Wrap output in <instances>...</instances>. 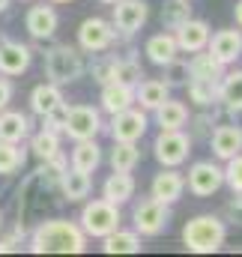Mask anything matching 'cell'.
<instances>
[{
  "label": "cell",
  "mask_w": 242,
  "mask_h": 257,
  "mask_svg": "<svg viewBox=\"0 0 242 257\" xmlns=\"http://www.w3.org/2000/svg\"><path fill=\"white\" fill-rule=\"evenodd\" d=\"M147 126H150V120H147V114H144V108H126V111H117V114H111V138L114 141H129V144H138L144 135H147Z\"/></svg>",
  "instance_id": "30bf717a"
},
{
  "label": "cell",
  "mask_w": 242,
  "mask_h": 257,
  "mask_svg": "<svg viewBox=\"0 0 242 257\" xmlns=\"http://www.w3.org/2000/svg\"><path fill=\"white\" fill-rule=\"evenodd\" d=\"M93 189V183H90V174H84V171H78V168H66L60 174V192L63 197L69 200V203H78V200H84L87 194Z\"/></svg>",
  "instance_id": "7402d4cb"
},
{
  "label": "cell",
  "mask_w": 242,
  "mask_h": 257,
  "mask_svg": "<svg viewBox=\"0 0 242 257\" xmlns=\"http://www.w3.org/2000/svg\"><path fill=\"white\" fill-rule=\"evenodd\" d=\"M99 132H102V111L99 108H93V105H69L63 135H69L72 141H87V138H96Z\"/></svg>",
  "instance_id": "ba28073f"
},
{
  "label": "cell",
  "mask_w": 242,
  "mask_h": 257,
  "mask_svg": "<svg viewBox=\"0 0 242 257\" xmlns=\"http://www.w3.org/2000/svg\"><path fill=\"white\" fill-rule=\"evenodd\" d=\"M30 138V117L21 111H0V141H12V144H24Z\"/></svg>",
  "instance_id": "ffe728a7"
},
{
  "label": "cell",
  "mask_w": 242,
  "mask_h": 257,
  "mask_svg": "<svg viewBox=\"0 0 242 257\" xmlns=\"http://www.w3.org/2000/svg\"><path fill=\"white\" fill-rule=\"evenodd\" d=\"M114 39H117V30L105 18H96L93 15V18H84L81 27H78V45L87 54H105L114 45Z\"/></svg>",
  "instance_id": "52a82bcc"
},
{
  "label": "cell",
  "mask_w": 242,
  "mask_h": 257,
  "mask_svg": "<svg viewBox=\"0 0 242 257\" xmlns=\"http://www.w3.org/2000/svg\"><path fill=\"white\" fill-rule=\"evenodd\" d=\"M102 251L105 254H138L141 251V233L117 227L108 236H102Z\"/></svg>",
  "instance_id": "d4e9b609"
},
{
  "label": "cell",
  "mask_w": 242,
  "mask_h": 257,
  "mask_svg": "<svg viewBox=\"0 0 242 257\" xmlns=\"http://www.w3.org/2000/svg\"><path fill=\"white\" fill-rule=\"evenodd\" d=\"M144 54L156 66H165V63H171L174 57H180V48H177L174 33H156V36H150L147 45H144Z\"/></svg>",
  "instance_id": "44dd1931"
},
{
  "label": "cell",
  "mask_w": 242,
  "mask_h": 257,
  "mask_svg": "<svg viewBox=\"0 0 242 257\" xmlns=\"http://www.w3.org/2000/svg\"><path fill=\"white\" fill-rule=\"evenodd\" d=\"M150 194L162 203H177L182 194H185V177H182L177 168H162L156 177H153V186Z\"/></svg>",
  "instance_id": "2e32d148"
},
{
  "label": "cell",
  "mask_w": 242,
  "mask_h": 257,
  "mask_svg": "<svg viewBox=\"0 0 242 257\" xmlns=\"http://www.w3.org/2000/svg\"><path fill=\"white\" fill-rule=\"evenodd\" d=\"M0 227H3V215H0Z\"/></svg>",
  "instance_id": "ee69618b"
},
{
  "label": "cell",
  "mask_w": 242,
  "mask_h": 257,
  "mask_svg": "<svg viewBox=\"0 0 242 257\" xmlns=\"http://www.w3.org/2000/svg\"><path fill=\"white\" fill-rule=\"evenodd\" d=\"M30 153L39 159V162H51L54 156H60V135L51 132V128H42L30 138Z\"/></svg>",
  "instance_id": "f546056e"
},
{
  "label": "cell",
  "mask_w": 242,
  "mask_h": 257,
  "mask_svg": "<svg viewBox=\"0 0 242 257\" xmlns=\"http://www.w3.org/2000/svg\"><path fill=\"white\" fill-rule=\"evenodd\" d=\"M138 162H141V150H138V144L114 141V150H111V168H114V171H135Z\"/></svg>",
  "instance_id": "d6a6232c"
},
{
  "label": "cell",
  "mask_w": 242,
  "mask_h": 257,
  "mask_svg": "<svg viewBox=\"0 0 242 257\" xmlns=\"http://www.w3.org/2000/svg\"><path fill=\"white\" fill-rule=\"evenodd\" d=\"M99 105L105 114H117L135 105V87L132 84H120V81H108L102 84V96H99Z\"/></svg>",
  "instance_id": "ac0fdd59"
},
{
  "label": "cell",
  "mask_w": 242,
  "mask_h": 257,
  "mask_svg": "<svg viewBox=\"0 0 242 257\" xmlns=\"http://www.w3.org/2000/svg\"><path fill=\"white\" fill-rule=\"evenodd\" d=\"M168 96H171V87L165 81H156V78L138 81V87H135V102H141L144 111H156Z\"/></svg>",
  "instance_id": "603a6c76"
},
{
  "label": "cell",
  "mask_w": 242,
  "mask_h": 257,
  "mask_svg": "<svg viewBox=\"0 0 242 257\" xmlns=\"http://www.w3.org/2000/svg\"><path fill=\"white\" fill-rule=\"evenodd\" d=\"M99 3H108V6H114V3H117V0H99Z\"/></svg>",
  "instance_id": "b9f144b4"
},
{
  "label": "cell",
  "mask_w": 242,
  "mask_h": 257,
  "mask_svg": "<svg viewBox=\"0 0 242 257\" xmlns=\"http://www.w3.org/2000/svg\"><path fill=\"white\" fill-rule=\"evenodd\" d=\"M6 6H9V0H0V12H6Z\"/></svg>",
  "instance_id": "60d3db41"
},
{
  "label": "cell",
  "mask_w": 242,
  "mask_h": 257,
  "mask_svg": "<svg viewBox=\"0 0 242 257\" xmlns=\"http://www.w3.org/2000/svg\"><path fill=\"white\" fill-rule=\"evenodd\" d=\"M99 165H102V147L96 144V138L75 141V147H72V168H78L84 174H93Z\"/></svg>",
  "instance_id": "cb8c5ba5"
},
{
  "label": "cell",
  "mask_w": 242,
  "mask_h": 257,
  "mask_svg": "<svg viewBox=\"0 0 242 257\" xmlns=\"http://www.w3.org/2000/svg\"><path fill=\"white\" fill-rule=\"evenodd\" d=\"M24 27L33 39H51L60 27V18H57V9L48 6V3H39V6H30L27 15H24Z\"/></svg>",
  "instance_id": "5bb4252c"
},
{
  "label": "cell",
  "mask_w": 242,
  "mask_h": 257,
  "mask_svg": "<svg viewBox=\"0 0 242 257\" xmlns=\"http://www.w3.org/2000/svg\"><path fill=\"white\" fill-rule=\"evenodd\" d=\"M188 99L200 108H209L218 102V81H206V78H191L188 84Z\"/></svg>",
  "instance_id": "4dcf8cb0"
},
{
  "label": "cell",
  "mask_w": 242,
  "mask_h": 257,
  "mask_svg": "<svg viewBox=\"0 0 242 257\" xmlns=\"http://www.w3.org/2000/svg\"><path fill=\"white\" fill-rule=\"evenodd\" d=\"M221 186H224V168H218L215 162H194L188 168L185 189L194 197H212Z\"/></svg>",
  "instance_id": "9c48e42d"
},
{
  "label": "cell",
  "mask_w": 242,
  "mask_h": 257,
  "mask_svg": "<svg viewBox=\"0 0 242 257\" xmlns=\"http://www.w3.org/2000/svg\"><path fill=\"white\" fill-rule=\"evenodd\" d=\"M218 102L227 111H242V69L224 72L218 81Z\"/></svg>",
  "instance_id": "484cf974"
},
{
  "label": "cell",
  "mask_w": 242,
  "mask_h": 257,
  "mask_svg": "<svg viewBox=\"0 0 242 257\" xmlns=\"http://www.w3.org/2000/svg\"><path fill=\"white\" fill-rule=\"evenodd\" d=\"M153 114H156V126L159 128H182L188 123V108L182 102H177V99H171V96Z\"/></svg>",
  "instance_id": "83f0119b"
},
{
  "label": "cell",
  "mask_w": 242,
  "mask_h": 257,
  "mask_svg": "<svg viewBox=\"0 0 242 257\" xmlns=\"http://www.w3.org/2000/svg\"><path fill=\"white\" fill-rule=\"evenodd\" d=\"M162 69H165V84H168V87H185L188 78H191L188 60H180V57H174L171 63H165Z\"/></svg>",
  "instance_id": "e575fe53"
},
{
  "label": "cell",
  "mask_w": 242,
  "mask_h": 257,
  "mask_svg": "<svg viewBox=\"0 0 242 257\" xmlns=\"http://www.w3.org/2000/svg\"><path fill=\"white\" fill-rule=\"evenodd\" d=\"M224 69L227 66H221L206 48L203 51H197V54H191V60H188V72H191V78H206V81H221V75H224ZM188 78V81H191Z\"/></svg>",
  "instance_id": "f1b7e54d"
},
{
  "label": "cell",
  "mask_w": 242,
  "mask_h": 257,
  "mask_svg": "<svg viewBox=\"0 0 242 257\" xmlns=\"http://www.w3.org/2000/svg\"><path fill=\"white\" fill-rule=\"evenodd\" d=\"M66 114H69V105L60 102V105H54L45 117H42V128H51V132H57L63 135V126H66Z\"/></svg>",
  "instance_id": "8d00e7d4"
},
{
  "label": "cell",
  "mask_w": 242,
  "mask_h": 257,
  "mask_svg": "<svg viewBox=\"0 0 242 257\" xmlns=\"http://www.w3.org/2000/svg\"><path fill=\"white\" fill-rule=\"evenodd\" d=\"M206 51L221 66H233L242 57V30H218L215 36H209Z\"/></svg>",
  "instance_id": "9a60e30c"
},
{
  "label": "cell",
  "mask_w": 242,
  "mask_h": 257,
  "mask_svg": "<svg viewBox=\"0 0 242 257\" xmlns=\"http://www.w3.org/2000/svg\"><path fill=\"white\" fill-rule=\"evenodd\" d=\"M209 36H212V30H209V24L200 21V18H188V21H182L180 27L174 30L177 48H180L182 54H197V51H203L206 42H209Z\"/></svg>",
  "instance_id": "7c38bea8"
},
{
  "label": "cell",
  "mask_w": 242,
  "mask_h": 257,
  "mask_svg": "<svg viewBox=\"0 0 242 257\" xmlns=\"http://www.w3.org/2000/svg\"><path fill=\"white\" fill-rule=\"evenodd\" d=\"M224 183L230 186L233 194H242V153L227 159V168H224Z\"/></svg>",
  "instance_id": "d590c367"
},
{
  "label": "cell",
  "mask_w": 242,
  "mask_h": 257,
  "mask_svg": "<svg viewBox=\"0 0 242 257\" xmlns=\"http://www.w3.org/2000/svg\"><path fill=\"white\" fill-rule=\"evenodd\" d=\"M191 0H168L165 6H162V24L168 27V30H177L182 21H188L191 18V6H188Z\"/></svg>",
  "instance_id": "836d02e7"
},
{
  "label": "cell",
  "mask_w": 242,
  "mask_h": 257,
  "mask_svg": "<svg viewBox=\"0 0 242 257\" xmlns=\"http://www.w3.org/2000/svg\"><path fill=\"white\" fill-rule=\"evenodd\" d=\"M147 18H150V3L147 0H117L111 24H114L117 33L132 36V33H138L147 24Z\"/></svg>",
  "instance_id": "8fae6325"
},
{
  "label": "cell",
  "mask_w": 242,
  "mask_h": 257,
  "mask_svg": "<svg viewBox=\"0 0 242 257\" xmlns=\"http://www.w3.org/2000/svg\"><path fill=\"white\" fill-rule=\"evenodd\" d=\"M191 153V138L182 128H162L153 141V156L162 168H180L188 162Z\"/></svg>",
  "instance_id": "8992f818"
},
{
  "label": "cell",
  "mask_w": 242,
  "mask_h": 257,
  "mask_svg": "<svg viewBox=\"0 0 242 257\" xmlns=\"http://www.w3.org/2000/svg\"><path fill=\"white\" fill-rule=\"evenodd\" d=\"M102 197L111 200V203H117V206L129 203L135 197V177H132V171H114L102 183Z\"/></svg>",
  "instance_id": "d6986e66"
},
{
  "label": "cell",
  "mask_w": 242,
  "mask_h": 257,
  "mask_svg": "<svg viewBox=\"0 0 242 257\" xmlns=\"http://www.w3.org/2000/svg\"><path fill=\"white\" fill-rule=\"evenodd\" d=\"M9 102H12V81L6 75H0V111L9 108Z\"/></svg>",
  "instance_id": "74e56055"
},
{
  "label": "cell",
  "mask_w": 242,
  "mask_h": 257,
  "mask_svg": "<svg viewBox=\"0 0 242 257\" xmlns=\"http://www.w3.org/2000/svg\"><path fill=\"white\" fill-rule=\"evenodd\" d=\"M27 162V150L21 144H12V141H0V174L9 177L15 171H21V165Z\"/></svg>",
  "instance_id": "1f68e13d"
},
{
  "label": "cell",
  "mask_w": 242,
  "mask_h": 257,
  "mask_svg": "<svg viewBox=\"0 0 242 257\" xmlns=\"http://www.w3.org/2000/svg\"><path fill=\"white\" fill-rule=\"evenodd\" d=\"M45 75L51 84H72L84 75V57L75 45H54L45 51Z\"/></svg>",
  "instance_id": "277c9868"
},
{
  "label": "cell",
  "mask_w": 242,
  "mask_h": 257,
  "mask_svg": "<svg viewBox=\"0 0 242 257\" xmlns=\"http://www.w3.org/2000/svg\"><path fill=\"white\" fill-rule=\"evenodd\" d=\"M87 248V233L78 221L69 218H45L30 233L33 254H81Z\"/></svg>",
  "instance_id": "6da1fadb"
},
{
  "label": "cell",
  "mask_w": 242,
  "mask_h": 257,
  "mask_svg": "<svg viewBox=\"0 0 242 257\" xmlns=\"http://www.w3.org/2000/svg\"><path fill=\"white\" fill-rule=\"evenodd\" d=\"M60 102H63V90L57 84H51V81L33 87V93H30V111H33L36 117H45V114H48L54 105H60Z\"/></svg>",
  "instance_id": "4316f807"
},
{
  "label": "cell",
  "mask_w": 242,
  "mask_h": 257,
  "mask_svg": "<svg viewBox=\"0 0 242 257\" xmlns=\"http://www.w3.org/2000/svg\"><path fill=\"white\" fill-rule=\"evenodd\" d=\"M30 63H33V51H30V45L15 42V39H3V42H0V75L15 78V75L27 72Z\"/></svg>",
  "instance_id": "4fadbf2b"
},
{
  "label": "cell",
  "mask_w": 242,
  "mask_h": 257,
  "mask_svg": "<svg viewBox=\"0 0 242 257\" xmlns=\"http://www.w3.org/2000/svg\"><path fill=\"white\" fill-rule=\"evenodd\" d=\"M168 221H171V203H162L156 200L153 194L138 200L135 209H132V224L141 236H159L168 230Z\"/></svg>",
  "instance_id": "5b68a950"
},
{
  "label": "cell",
  "mask_w": 242,
  "mask_h": 257,
  "mask_svg": "<svg viewBox=\"0 0 242 257\" xmlns=\"http://www.w3.org/2000/svg\"><path fill=\"white\" fill-rule=\"evenodd\" d=\"M209 147H212V156L221 159V162L242 153V126H233V123L215 126L209 132Z\"/></svg>",
  "instance_id": "e0dca14e"
},
{
  "label": "cell",
  "mask_w": 242,
  "mask_h": 257,
  "mask_svg": "<svg viewBox=\"0 0 242 257\" xmlns=\"http://www.w3.org/2000/svg\"><path fill=\"white\" fill-rule=\"evenodd\" d=\"M120 221H123L120 206H117V203H111V200H105V197L84 203V209H81V215H78L81 230H84L87 236H93V239L108 236L111 230H117V227H120Z\"/></svg>",
  "instance_id": "3957f363"
},
{
  "label": "cell",
  "mask_w": 242,
  "mask_h": 257,
  "mask_svg": "<svg viewBox=\"0 0 242 257\" xmlns=\"http://www.w3.org/2000/svg\"><path fill=\"white\" fill-rule=\"evenodd\" d=\"M48 3H69V0H48Z\"/></svg>",
  "instance_id": "7bdbcfd3"
},
{
  "label": "cell",
  "mask_w": 242,
  "mask_h": 257,
  "mask_svg": "<svg viewBox=\"0 0 242 257\" xmlns=\"http://www.w3.org/2000/svg\"><path fill=\"white\" fill-rule=\"evenodd\" d=\"M224 239H227V224L212 212L194 215L182 227V245L191 254H215L224 245Z\"/></svg>",
  "instance_id": "7a4b0ae2"
},
{
  "label": "cell",
  "mask_w": 242,
  "mask_h": 257,
  "mask_svg": "<svg viewBox=\"0 0 242 257\" xmlns=\"http://www.w3.org/2000/svg\"><path fill=\"white\" fill-rule=\"evenodd\" d=\"M233 18H236V27H242V0L233 6Z\"/></svg>",
  "instance_id": "ab89813d"
},
{
  "label": "cell",
  "mask_w": 242,
  "mask_h": 257,
  "mask_svg": "<svg viewBox=\"0 0 242 257\" xmlns=\"http://www.w3.org/2000/svg\"><path fill=\"white\" fill-rule=\"evenodd\" d=\"M18 236H24L21 227L15 230V236H3V239H0V254H6V251H18Z\"/></svg>",
  "instance_id": "f35d334b"
}]
</instances>
